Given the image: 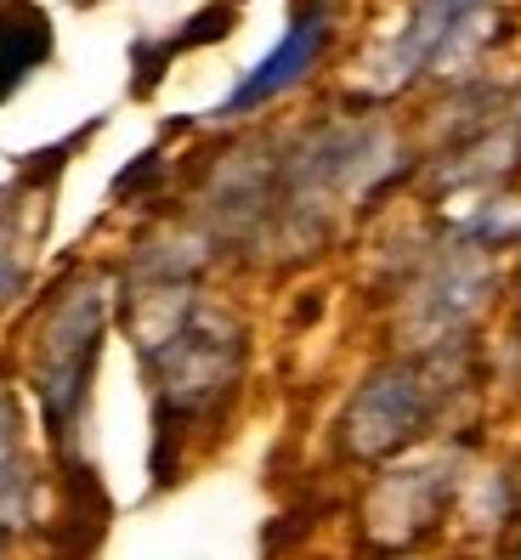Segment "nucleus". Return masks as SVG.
Listing matches in <instances>:
<instances>
[{
  "label": "nucleus",
  "instance_id": "nucleus-4",
  "mask_svg": "<svg viewBox=\"0 0 521 560\" xmlns=\"http://www.w3.org/2000/svg\"><path fill=\"white\" fill-rule=\"evenodd\" d=\"M323 40H329V7L301 12L296 23L283 28V40H278V46L260 57L255 69L216 103V119H239V114H250V108H260V103H273L278 91H289V85H296V80L312 69V62H317Z\"/></svg>",
  "mask_w": 521,
  "mask_h": 560
},
{
  "label": "nucleus",
  "instance_id": "nucleus-1",
  "mask_svg": "<svg viewBox=\"0 0 521 560\" xmlns=\"http://www.w3.org/2000/svg\"><path fill=\"white\" fill-rule=\"evenodd\" d=\"M103 328H108V278L69 283L35 328V390L57 442H74V424L91 397L96 351H103Z\"/></svg>",
  "mask_w": 521,
  "mask_h": 560
},
{
  "label": "nucleus",
  "instance_id": "nucleus-5",
  "mask_svg": "<svg viewBox=\"0 0 521 560\" xmlns=\"http://www.w3.org/2000/svg\"><path fill=\"white\" fill-rule=\"evenodd\" d=\"M487 283H494V272H487V260H482L476 244L465 255L442 260V267L414 289V323H419V335L437 340V335H448V328H460L482 306Z\"/></svg>",
  "mask_w": 521,
  "mask_h": 560
},
{
  "label": "nucleus",
  "instance_id": "nucleus-3",
  "mask_svg": "<svg viewBox=\"0 0 521 560\" xmlns=\"http://www.w3.org/2000/svg\"><path fill=\"white\" fill-rule=\"evenodd\" d=\"M431 419V385L414 362H391V369L369 374L357 385V397L346 408V447L380 458L397 453L408 436H419V424Z\"/></svg>",
  "mask_w": 521,
  "mask_h": 560
},
{
  "label": "nucleus",
  "instance_id": "nucleus-7",
  "mask_svg": "<svg viewBox=\"0 0 521 560\" xmlns=\"http://www.w3.org/2000/svg\"><path fill=\"white\" fill-rule=\"evenodd\" d=\"M23 278H28V249H23V238L12 233V226L0 221V306L18 301Z\"/></svg>",
  "mask_w": 521,
  "mask_h": 560
},
{
  "label": "nucleus",
  "instance_id": "nucleus-2",
  "mask_svg": "<svg viewBox=\"0 0 521 560\" xmlns=\"http://www.w3.org/2000/svg\"><path fill=\"white\" fill-rule=\"evenodd\" d=\"M148 369L159 380V442H171L187 419H199L239 385L244 328L216 306H193V317L148 357Z\"/></svg>",
  "mask_w": 521,
  "mask_h": 560
},
{
  "label": "nucleus",
  "instance_id": "nucleus-6",
  "mask_svg": "<svg viewBox=\"0 0 521 560\" xmlns=\"http://www.w3.org/2000/svg\"><path fill=\"white\" fill-rule=\"evenodd\" d=\"M482 12V0H419V7L408 12V28L397 35V46L385 51V85H403L408 74H419V62L437 57L448 46V35L460 28L465 18Z\"/></svg>",
  "mask_w": 521,
  "mask_h": 560
}]
</instances>
